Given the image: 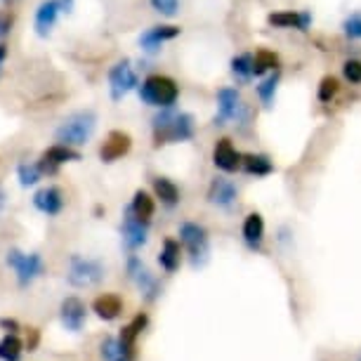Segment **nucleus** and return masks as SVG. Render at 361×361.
<instances>
[{
  "instance_id": "1",
  "label": "nucleus",
  "mask_w": 361,
  "mask_h": 361,
  "mask_svg": "<svg viewBox=\"0 0 361 361\" xmlns=\"http://www.w3.org/2000/svg\"><path fill=\"white\" fill-rule=\"evenodd\" d=\"M154 147L189 142L196 135V121L189 111H175L173 106L161 109L152 118Z\"/></svg>"
},
{
  "instance_id": "2",
  "label": "nucleus",
  "mask_w": 361,
  "mask_h": 361,
  "mask_svg": "<svg viewBox=\"0 0 361 361\" xmlns=\"http://www.w3.org/2000/svg\"><path fill=\"white\" fill-rule=\"evenodd\" d=\"M97 130V114L92 109H80V111L69 114L54 130V140L66 147H83L92 140Z\"/></svg>"
},
{
  "instance_id": "3",
  "label": "nucleus",
  "mask_w": 361,
  "mask_h": 361,
  "mask_svg": "<svg viewBox=\"0 0 361 361\" xmlns=\"http://www.w3.org/2000/svg\"><path fill=\"white\" fill-rule=\"evenodd\" d=\"M250 121H253V109L243 102L238 87H220L217 90V114L213 118V126L222 128L227 123H234L241 130H246Z\"/></svg>"
},
{
  "instance_id": "4",
  "label": "nucleus",
  "mask_w": 361,
  "mask_h": 361,
  "mask_svg": "<svg viewBox=\"0 0 361 361\" xmlns=\"http://www.w3.org/2000/svg\"><path fill=\"white\" fill-rule=\"evenodd\" d=\"M137 90L140 99L156 109L175 106V102L180 99V85H177L175 78L166 76V73H149L142 80V85H137Z\"/></svg>"
},
{
  "instance_id": "5",
  "label": "nucleus",
  "mask_w": 361,
  "mask_h": 361,
  "mask_svg": "<svg viewBox=\"0 0 361 361\" xmlns=\"http://www.w3.org/2000/svg\"><path fill=\"white\" fill-rule=\"evenodd\" d=\"M106 267L94 257H83V255H71L69 260V271H66V281L73 288H94L104 281Z\"/></svg>"
},
{
  "instance_id": "6",
  "label": "nucleus",
  "mask_w": 361,
  "mask_h": 361,
  "mask_svg": "<svg viewBox=\"0 0 361 361\" xmlns=\"http://www.w3.org/2000/svg\"><path fill=\"white\" fill-rule=\"evenodd\" d=\"M5 262H8V267L15 269L19 288H29L36 279L45 274V262L38 253H24L19 248H10L8 255H5Z\"/></svg>"
},
{
  "instance_id": "7",
  "label": "nucleus",
  "mask_w": 361,
  "mask_h": 361,
  "mask_svg": "<svg viewBox=\"0 0 361 361\" xmlns=\"http://www.w3.org/2000/svg\"><path fill=\"white\" fill-rule=\"evenodd\" d=\"M180 243L189 253V260H192L194 267L206 264L208 255H210V238H208V229L203 227V224L182 222L180 224Z\"/></svg>"
},
{
  "instance_id": "8",
  "label": "nucleus",
  "mask_w": 361,
  "mask_h": 361,
  "mask_svg": "<svg viewBox=\"0 0 361 361\" xmlns=\"http://www.w3.org/2000/svg\"><path fill=\"white\" fill-rule=\"evenodd\" d=\"M140 85L137 73L133 69L130 59H118L111 69H109V92H111L114 102H121L128 92H133Z\"/></svg>"
},
{
  "instance_id": "9",
  "label": "nucleus",
  "mask_w": 361,
  "mask_h": 361,
  "mask_svg": "<svg viewBox=\"0 0 361 361\" xmlns=\"http://www.w3.org/2000/svg\"><path fill=\"white\" fill-rule=\"evenodd\" d=\"M126 271H128V279L137 286L140 295L147 300V302H154L156 298L161 295V283L152 271L145 267V262L140 260L137 255H130L128 257V264H126Z\"/></svg>"
},
{
  "instance_id": "10",
  "label": "nucleus",
  "mask_w": 361,
  "mask_h": 361,
  "mask_svg": "<svg viewBox=\"0 0 361 361\" xmlns=\"http://www.w3.org/2000/svg\"><path fill=\"white\" fill-rule=\"evenodd\" d=\"M73 161H80V154L76 152L73 147H66V145H52L47 147L43 154H40L38 159V170L43 175H57L59 168L64 166V163H73Z\"/></svg>"
},
{
  "instance_id": "11",
  "label": "nucleus",
  "mask_w": 361,
  "mask_h": 361,
  "mask_svg": "<svg viewBox=\"0 0 361 361\" xmlns=\"http://www.w3.org/2000/svg\"><path fill=\"white\" fill-rule=\"evenodd\" d=\"M121 236H123V243L128 250H140L149 241V222L140 220V217L130 210V206L123 210Z\"/></svg>"
},
{
  "instance_id": "12",
  "label": "nucleus",
  "mask_w": 361,
  "mask_h": 361,
  "mask_svg": "<svg viewBox=\"0 0 361 361\" xmlns=\"http://www.w3.org/2000/svg\"><path fill=\"white\" fill-rule=\"evenodd\" d=\"M59 322L66 331L71 333H80L83 331V326L87 322V307L85 302L76 295H69L62 300V305H59Z\"/></svg>"
},
{
  "instance_id": "13",
  "label": "nucleus",
  "mask_w": 361,
  "mask_h": 361,
  "mask_svg": "<svg viewBox=\"0 0 361 361\" xmlns=\"http://www.w3.org/2000/svg\"><path fill=\"white\" fill-rule=\"evenodd\" d=\"M130 149H133L130 135H128L126 130H111L99 147V161L102 163H116L118 159L128 156Z\"/></svg>"
},
{
  "instance_id": "14",
  "label": "nucleus",
  "mask_w": 361,
  "mask_h": 361,
  "mask_svg": "<svg viewBox=\"0 0 361 361\" xmlns=\"http://www.w3.org/2000/svg\"><path fill=\"white\" fill-rule=\"evenodd\" d=\"M182 33L180 26H173V24H159V26H152V29H147L145 33L140 36V47L145 50L147 54H156L161 52L163 43H168V40H175L177 36Z\"/></svg>"
},
{
  "instance_id": "15",
  "label": "nucleus",
  "mask_w": 361,
  "mask_h": 361,
  "mask_svg": "<svg viewBox=\"0 0 361 361\" xmlns=\"http://www.w3.org/2000/svg\"><path fill=\"white\" fill-rule=\"evenodd\" d=\"M241 159H243V154L238 152L229 137H220L215 142L213 163L217 170H222V173H236V170H241Z\"/></svg>"
},
{
  "instance_id": "16",
  "label": "nucleus",
  "mask_w": 361,
  "mask_h": 361,
  "mask_svg": "<svg viewBox=\"0 0 361 361\" xmlns=\"http://www.w3.org/2000/svg\"><path fill=\"white\" fill-rule=\"evenodd\" d=\"M238 199V189L227 177H213L208 185V203L210 206L229 210Z\"/></svg>"
},
{
  "instance_id": "17",
  "label": "nucleus",
  "mask_w": 361,
  "mask_h": 361,
  "mask_svg": "<svg viewBox=\"0 0 361 361\" xmlns=\"http://www.w3.org/2000/svg\"><path fill=\"white\" fill-rule=\"evenodd\" d=\"M312 12H298V10H281V12H271L267 17L269 26L276 29H295V31H310L312 29Z\"/></svg>"
},
{
  "instance_id": "18",
  "label": "nucleus",
  "mask_w": 361,
  "mask_h": 361,
  "mask_svg": "<svg viewBox=\"0 0 361 361\" xmlns=\"http://www.w3.org/2000/svg\"><path fill=\"white\" fill-rule=\"evenodd\" d=\"M64 194L59 187L54 185H47L43 189H38L36 194H33V206H36V210H40L43 215L47 217H54L59 215L64 210Z\"/></svg>"
},
{
  "instance_id": "19",
  "label": "nucleus",
  "mask_w": 361,
  "mask_h": 361,
  "mask_svg": "<svg viewBox=\"0 0 361 361\" xmlns=\"http://www.w3.org/2000/svg\"><path fill=\"white\" fill-rule=\"evenodd\" d=\"M59 15H62V5L59 0H43V3L36 8V17H33V29L40 38H47L50 31L54 29L57 24Z\"/></svg>"
},
{
  "instance_id": "20",
  "label": "nucleus",
  "mask_w": 361,
  "mask_h": 361,
  "mask_svg": "<svg viewBox=\"0 0 361 361\" xmlns=\"http://www.w3.org/2000/svg\"><path fill=\"white\" fill-rule=\"evenodd\" d=\"M92 312L102 322H116V319L123 314V298L116 295V293H102V295L94 298Z\"/></svg>"
},
{
  "instance_id": "21",
  "label": "nucleus",
  "mask_w": 361,
  "mask_h": 361,
  "mask_svg": "<svg viewBox=\"0 0 361 361\" xmlns=\"http://www.w3.org/2000/svg\"><path fill=\"white\" fill-rule=\"evenodd\" d=\"M180 262H182V243L177 238H166L161 246V253H159V264L166 274H175L180 269Z\"/></svg>"
},
{
  "instance_id": "22",
  "label": "nucleus",
  "mask_w": 361,
  "mask_h": 361,
  "mask_svg": "<svg viewBox=\"0 0 361 361\" xmlns=\"http://www.w3.org/2000/svg\"><path fill=\"white\" fill-rule=\"evenodd\" d=\"M241 234H243V241H246L248 248L257 250L262 246L264 241V220L260 213H250L246 215L243 220V227H241Z\"/></svg>"
},
{
  "instance_id": "23",
  "label": "nucleus",
  "mask_w": 361,
  "mask_h": 361,
  "mask_svg": "<svg viewBox=\"0 0 361 361\" xmlns=\"http://www.w3.org/2000/svg\"><path fill=\"white\" fill-rule=\"evenodd\" d=\"M152 187H154V194H156V199H159L163 206H168V208H175L177 203L182 201V194H180V187L175 185L170 177H154L152 180Z\"/></svg>"
},
{
  "instance_id": "24",
  "label": "nucleus",
  "mask_w": 361,
  "mask_h": 361,
  "mask_svg": "<svg viewBox=\"0 0 361 361\" xmlns=\"http://www.w3.org/2000/svg\"><path fill=\"white\" fill-rule=\"evenodd\" d=\"M99 354L104 361H135V350L126 347L118 338H104L99 343Z\"/></svg>"
},
{
  "instance_id": "25",
  "label": "nucleus",
  "mask_w": 361,
  "mask_h": 361,
  "mask_svg": "<svg viewBox=\"0 0 361 361\" xmlns=\"http://www.w3.org/2000/svg\"><path fill=\"white\" fill-rule=\"evenodd\" d=\"M241 170L246 175L267 177V175L274 173V161H271L267 154H243Z\"/></svg>"
},
{
  "instance_id": "26",
  "label": "nucleus",
  "mask_w": 361,
  "mask_h": 361,
  "mask_svg": "<svg viewBox=\"0 0 361 361\" xmlns=\"http://www.w3.org/2000/svg\"><path fill=\"white\" fill-rule=\"evenodd\" d=\"M229 71L236 83H248V80L253 78V54L241 52V54H236V57H231Z\"/></svg>"
},
{
  "instance_id": "27",
  "label": "nucleus",
  "mask_w": 361,
  "mask_h": 361,
  "mask_svg": "<svg viewBox=\"0 0 361 361\" xmlns=\"http://www.w3.org/2000/svg\"><path fill=\"white\" fill-rule=\"evenodd\" d=\"M279 80H281V73H279V69H274L267 78H262V80H260V85H255L257 99H260L267 109L274 106L276 90H279Z\"/></svg>"
},
{
  "instance_id": "28",
  "label": "nucleus",
  "mask_w": 361,
  "mask_h": 361,
  "mask_svg": "<svg viewBox=\"0 0 361 361\" xmlns=\"http://www.w3.org/2000/svg\"><path fill=\"white\" fill-rule=\"evenodd\" d=\"M130 210L140 217V220L152 222V217L156 213V201L152 199V194L145 192V189H137L130 201Z\"/></svg>"
},
{
  "instance_id": "29",
  "label": "nucleus",
  "mask_w": 361,
  "mask_h": 361,
  "mask_svg": "<svg viewBox=\"0 0 361 361\" xmlns=\"http://www.w3.org/2000/svg\"><path fill=\"white\" fill-rule=\"evenodd\" d=\"M147 324H149V317L145 314V312H140V314L135 317L130 324L123 326V331H121L118 340H121V343H123L126 347H130V350H135V345H137V338L142 336V331L147 329Z\"/></svg>"
},
{
  "instance_id": "30",
  "label": "nucleus",
  "mask_w": 361,
  "mask_h": 361,
  "mask_svg": "<svg viewBox=\"0 0 361 361\" xmlns=\"http://www.w3.org/2000/svg\"><path fill=\"white\" fill-rule=\"evenodd\" d=\"M279 69V54L271 52V50H257L253 54V76L255 78H262L264 73Z\"/></svg>"
},
{
  "instance_id": "31",
  "label": "nucleus",
  "mask_w": 361,
  "mask_h": 361,
  "mask_svg": "<svg viewBox=\"0 0 361 361\" xmlns=\"http://www.w3.org/2000/svg\"><path fill=\"white\" fill-rule=\"evenodd\" d=\"M24 343L17 338V333H8L3 340H0V359L3 361H17L22 357Z\"/></svg>"
},
{
  "instance_id": "32",
  "label": "nucleus",
  "mask_w": 361,
  "mask_h": 361,
  "mask_svg": "<svg viewBox=\"0 0 361 361\" xmlns=\"http://www.w3.org/2000/svg\"><path fill=\"white\" fill-rule=\"evenodd\" d=\"M17 180L22 187H36L43 180V173L38 170L36 163H19L17 166Z\"/></svg>"
},
{
  "instance_id": "33",
  "label": "nucleus",
  "mask_w": 361,
  "mask_h": 361,
  "mask_svg": "<svg viewBox=\"0 0 361 361\" xmlns=\"http://www.w3.org/2000/svg\"><path fill=\"white\" fill-rule=\"evenodd\" d=\"M338 92H340V80L336 76H324L322 83H319L317 97L322 104H331V102L338 97Z\"/></svg>"
},
{
  "instance_id": "34",
  "label": "nucleus",
  "mask_w": 361,
  "mask_h": 361,
  "mask_svg": "<svg viewBox=\"0 0 361 361\" xmlns=\"http://www.w3.org/2000/svg\"><path fill=\"white\" fill-rule=\"evenodd\" d=\"M343 33L350 40H361V10L352 12L343 19Z\"/></svg>"
},
{
  "instance_id": "35",
  "label": "nucleus",
  "mask_w": 361,
  "mask_h": 361,
  "mask_svg": "<svg viewBox=\"0 0 361 361\" xmlns=\"http://www.w3.org/2000/svg\"><path fill=\"white\" fill-rule=\"evenodd\" d=\"M343 78L350 85H361V59H347V62H343Z\"/></svg>"
},
{
  "instance_id": "36",
  "label": "nucleus",
  "mask_w": 361,
  "mask_h": 361,
  "mask_svg": "<svg viewBox=\"0 0 361 361\" xmlns=\"http://www.w3.org/2000/svg\"><path fill=\"white\" fill-rule=\"evenodd\" d=\"M149 3L163 17H175L180 12V0H149Z\"/></svg>"
},
{
  "instance_id": "37",
  "label": "nucleus",
  "mask_w": 361,
  "mask_h": 361,
  "mask_svg": "<svg viewBox=\"0 0 361 361\" xmlns=\"http://www.w3.org/2000/svg\"><path fill=\"white\" fill-rule=\"evenodd\" d=\"M12 26H15V15H12V12H10V10L0 12V40H3V38H8V36H10Z\"/></svg>"
},
{
  "instance_id": "38",
  "label": "nucleus",
  "mask_w": 361,
  "mask_h": 361,
  "mask_svg": "<svg viewBox=\"0 0 361 361\" xmlns=\"http://www.w3.org/2000/svg\"><path fill=\"white\" fill-rule=\"evenodd\" d=\"M0 329L8 331V333H17V331H19V324H17V319L3 317V319H0Z\"/></svg>"
},
{
  "instance_id": "39",
  "label": "nucleus",
  "mask_w": 361,
  "mask_h": 361,
  "mask_svg": "<svg viewBox=\"0 0 361 361\" xmlns=\"http://www.w3.org/2000/svg\"><path fill=\"white\" fill-rule=\"evenodd\" d=\"M8 45L3 43V40H0V71H3V64H5V59H8Z\"/></svg>"
},
{
  "instance_id": "40",
  "label": "nucleus",
  "mask_w": 361,
  "mask_h": 361,
  "mask_svg": "<svg viewBox=\"0 0 361 361\" xmlns=\"http://www.w3.org/2000/svg\"><path fill=\"white\" fill-rule=\"evenodd\" d=\"M59 5H62V12H71L73 10V0H59Z\"/></svg>"
},
{
  "instance_id": "41",
  "label": "nucleus",
  "mask_w": 361,
  "mask_h": 361,
  "mask_svg": "<svg viewBox=\"0 0 361 361\" xmlns=\"http://www.w3.org/2000/svg\"><path fill=\"white\" fill-rule=\"evenodd\" d=\"M3 203H5V192L0 189V208H3Z\"/></svg>"
},
{
  "instance_id": "42",
  "label": "nucleus",
  "mask_w": 361,
  "mask_h": 361,
  "mask_svg": "<svg viewBox=\"0 0 361 361\" xmlns=\"http://www.w3.org/2000/svg\"><path fill=\"white\" fill-rule=\"evenodd\" d=\"M5 5H12V3H17V0H3Z\"/></svg>"
},
{
  "instance_id": "43",
  "label": "nucleus",
  "mask_w": 361,
  "mask_h": 361,
  "mask_svg": "<svg viewBox=\"0 0 361 361\" xmlns=\"http://www.w3.org/2000/svg\"><path fill=\"white\" fill-rule=\"evenodd\" d=\"M359 361H361V359H359Z\"/></svg>"
}]
</instances>
